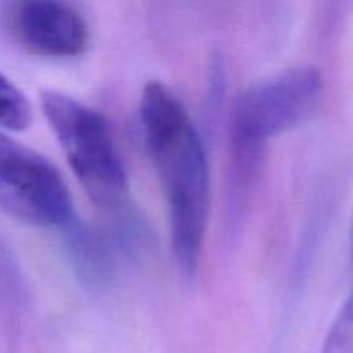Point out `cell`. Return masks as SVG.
I'll return each mask as SVG.
<instances>
[{
    "label": "cell",
    "instance_id": "obj_1",
    "mask_svg": "<svg viewBox=\"0 0 353 353\" xmlns=\"http://www.w3.org/2000/svg\"><path fill=\"white\" fill-rule=\"evenodd\" d=\"M140 117L168 200L172 255L190 281L199 274L212 200L205 145L185 103L165 83L154 79L143 86Z\"/></svg>",
    "mask_w": 353,
    "mask_h": 353
},
{
    "label": "cell",
    "instance_id": "obj_2",
    "mask_svg": "<svg viewBox=\"0 0 353 353\" xmlns=\"http://www.w3.org/2000/svg\"><path fill=\"white\" fill-rule=\"evenodd\" d=\"M40 103L86 195L105 209L123 207L130 178L105 116L59 90H43Z\"/></svg>",
    "mask_w": 353,
    "mask_h": 353
},
{
    "label": "cell",
    "instance_id": "obj_3",
    "mask_svg": "<svg viewBox=\"0 0 353 353\" xmlns=\"http://www.w3.org/2000/svg\"><path fill=\"white\" fill-rule=\"evenodd\" d=\"M323 92V72L310 64L293 65L254 83L234 102L230 148L264 155L271 138L309 119Z\"/></svg>",
    "mask_w": 353,
    "mask_h": 353
},
{
    "label": "cell",
    "instance_id": "obj_4",
    "mask_svg": "<svg viewBox=\"0 0 353 353\" xmlns=\"http://www.w3.org/2000/svg\"><path fill=\"white\" fill-rule=\"evenodd\" d=\"M0 210L19 223L62 228L76 219L59 169L33 148L0 133Z\"/></svg>",
    "mask_w": 353,
    "mask_h": 353
},
{
    "label": "cell",
    "instance_id": "obj_5",
    "mask_svg": "<svg viewBox=\"0 0 353 353\" xmlns=\"http://www.w3.org/2000/svg\"><path fill=\"white\" fill-rule=\"evenodd\" d=\"M12 30L24 47L48 57H76L90 45L85 16L61 0L19 2L12 10Z\"/></svg>",
    "mask_w": 353,
    "mask_h": 353
},
{
    "label": "cell",
    "instance_id": "obj_6",
    "mask_svg": "<svg viewBox=\"0 0 353 353\" xmlns=\"http://www.w3.org/2000/svg\"><path fill=\"white\" fill-rule=\"evenodd\" d=\"M64 231L65 250L79 279L92 288L107 285L114 272V254L109 240L76 219Z\"/></svg>",
    "mask_w": 353,
    "mask_h": 353
},
{
    "label": "cell",
    "instance_id": "obj_7",
    "mask_svg": "<svg viewBox=\"0 0 353 353\" xmlns=\"http://www.w3.org/2000/svg\"><path fill=\"white\" fill-rule=\"evenodd\" d=\"M33 123V107L28 97L0 72V126L9 131L28 130Z\"/></svg>",
    "mask_w": 353,
    "mask_h": 353
},
{
    "label": "cell",
    "instance_id": "obj_8",
    "mask_svg": "<svg viewBox=\"0 0 353 353\" xmlns=\"http://www.w3.org/2000/svg\"><path fill=\"white\" fill-rule=\"evenodd\" d=\"M319 353H353V286L338 309Z\"/></svg>",
    "mask_w": 353,
    "mask_h": 353
},
{
    "label": "cell",
    "instance_id": "obj_9",
    "mask_svg": "<svg viewBox=\"0 0 353 353\" xmlns=\"http://www.w3.org/2000/svg\"><path fill=\"white\" fill-rule=\"evenodd\" d=\"M352 259H353V228H352Z\"/></svg>",
    "mask_w": 353,
    "mask_h": 353
}]
</instances>
